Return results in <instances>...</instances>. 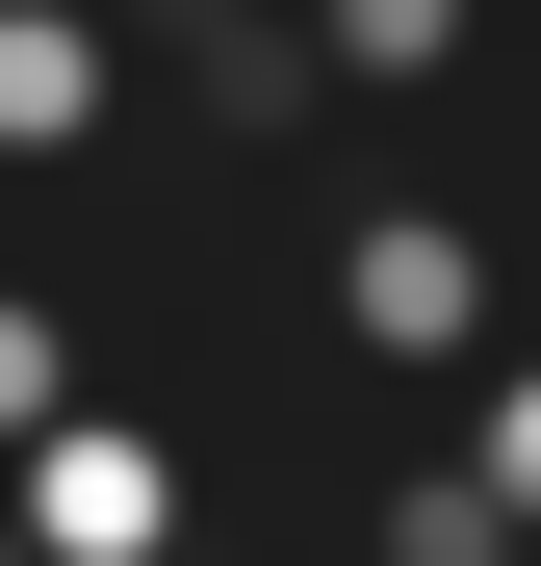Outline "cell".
Returning <instances> with one entry per match:
<instances>
[{"label":"cell","mask_w":541,"mask_h":566,"mask_svg":"<svg viewBox=\"0 0 541 566\" xmlns=\"http://www.w3.org/2000/svg\"><path fill=\"white\" fill-rule=\"evenodd\" d=\"M180 541H207V490H180V438L104 412V387L0 463V566H180Z\"/></svg>","instance_id":"1"},{"label":"cell","mask_w":541,"mask_h":566,"mask_svg":"<svg viewBox=\"0 0 541 566\" xmlns=\"http://www.w3.org/2000/svg\"><path fill=\"white\" fill-rule=\"evenodd\" d=\"M335 335L465 387V360H490V258H465V207H413V180H387V207H335Z\"/></svg>","instance_id":"2"},{"label":"cell","mask_w":541,"mask_h":566,"mask_svg":"<svg viewBox=\"0 0 541 566\" xmlns=\"http://www.w3.org/2000/svg\"><path fill=\"white\" fill-rule=\"evenodd\" d=\"M129 129V0H0V155H104Z\"/></svg>","instance_id":"3"},{"label":"cell","mask_w":541,"mask_h":566,"mask_svg":"<svg viewBox=\"0 0 541 566\" xmlns=\"http://www.w3.org/2000/svg\"><path fill=\"white\" fill-rule=\"evenodd\" d=\"M284 27H310V77H335V104H413V77H465V27H490V0H284Z\"/></svg>","instance_id":"4"},{"label":"cell","mask_w":541,"mask_h":566,"mask_svg":"<svg viewBox=\"0 0 541 566\" xmlns=\"http://www.w3.org/2000/svg\"><path fill=\"white\" fill-rule=\"evenodd\" d=\"M180 27V77H207V129H310V27L284 0H155Z\"/></svg>","instance_id":"5"},{"label":"cell","mask_w":541,"mask_h":566,"mask_svg":"<svg viewBox=\"0 0 541 566\" xmlns=\"http://www.w3.org/2000/svg\"><path fill=\"white\" fill-rule=\"evenodd\" d=\"M52 412H77V335H52V283H0V463H27Z\"/></svg>","instance_id":"6"}]
</instances>
